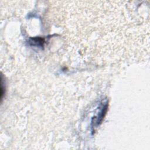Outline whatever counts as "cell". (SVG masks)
Wrapping results in <instances>:
<instances>
[{
	"label": "cell",
	"mask_w": 150,
	"mask_h": 150,
	"mask_svg": "<svg viewBox=\"0 0 150 150\" xmlns=\"http://www.w3.org/2000/svg\"><path fill=\"white\" fill-rule=\"evenodd\" d=\"M107 110V104H106L105 105H104L103 107V108L101 109V110L100 111V112H98V117L96 118L95 122H96V124L97 125H99V124L101 122V121H102V120H103L104 117L105 116V114H106Z\"/></svg>",
	"instance_id": "obj_1"
},
{
	"label": "cell",
	"mask_w": 150,
	"mask_h": 150,
	"mask_svg": "<svg viewBox=\"0 0 150 150\" xmlns=\"http://www.w3.org/2000/svg\"><path fill=\"white\" fill-rule=\"evenodd\" d=\"M45 41L44 39L40 38H31L30 43H32V45H37V46H43V44L44 43Z\"/></svg>",
	"instance_id": "obj_2"
}]
</instances>
